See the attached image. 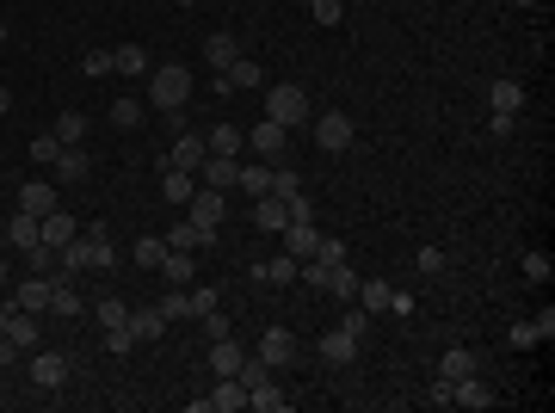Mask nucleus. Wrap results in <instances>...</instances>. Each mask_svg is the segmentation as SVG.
I'll return each mask as SVG.
<instances>
[{
  "label": "nucleus",
  "instance_id": "nucleus-13",
  "mask_svg": "<svg viewBox=\"0 0 555 413\" xmlns=\"http://www.w3.org/2000/svg\"><path fill=\"white\" fill-rule=\"evenodd\" d=\"M222 74H229V87H235V93H259V87H266V69H259L253 56H235Z\"/></svg>",
  "mask_w": 555,
  "mask_h": 413
},
{
  "label": "nucleus",
  "instance_id": "nucleus-7",
  "mask_svg": "<svg viewBox=\"0 0 555 413\" xmlns=\"http://www.w3.org/2000/svg\"><path fill=\"white\" fill-rule=\"evenodd\" d=\"M130 333H136V345H155L161 333H167V314H161V303H142V309H130Z\"/></svg>",
  "mask_w": 555,
  "mask_h": 413
},
{
  "label": "nucleus",
  "instance_id": "nucleus-23",
  "mask_svg": "<svg viewBox=\"0 0 555 413\" xmlns=\"http://www.w3.org/2000/svg\"><path fill=\"white\" fill-rule=\"evenodd\" d=\"M235 167H241V161H229V155H204V185L210 192H229V185H235Z\"/></svg>",
  "mask_w": 555,
  "mask_h": 413
},
{
  "label": "nucleus",
  "instance_id": "nucleus-43",
  "mask_svg": "<svg viewBox=\"0 0 555 413\" xmlns=\"http://www.w3.org/2000/svg\"><path fill=\"white\" fill-rule=\"evenodd\" d=\"M80 69L93 74V80H105V74L118 69V56H111V50H87V56H80Z\"/></svg>",
  "mask_w": 555,
  "mask_h": 413
},
{
  "label": "nucleus",
  "instance_id": "nucleus-11",
  "mask_svg": "<svg viewBox=\"0 0 555 413\" xmlns=\"http://www.w3.org/2000/svg\"><path fill=\"white\" fill-rule=\"evenodd\" d=\"M482 371V358L469 352V345H451L445 358H438V382H456V377H475Z\"/></svg>",
  "mask_w": 555,
  "mask_h": 413
},
{
  "label": "nucleus",
  "instance_id": "nucleus-26",
  "mask_svg": "<svg viewBox=\"0 0 555 413\" xmlns=\"http://www.w3.org/2000/svg\"><path fill=\"white\" fill-rule=\"evenodd\" d=\"M192 222H204V229H222V192H192Z\"/></svg>",
  "mask_w": 555,
  "mask_h": 413
},
{
  "label": "nucleus",
  "instance_id": "nucleus-36",
  "mask_svg": "<svg viewBox=\"0 0 555 413\" xmlns=\"http://www.w3.org/2000/svg\"><path fill=\"white\" fill-rule=\"evenodd\" d=\"M253 277H259V284H296V259H290V253H278V259H266Z\"/></svg>",
  "mask_w": 555,
  "mask_h": 413
},
{
  "label": "nucleus",
  "instance_id": "nucleus-35",
  "mask_svg": "<svg viewBox=\"0 0 555 413\" xmlns=\"http://www.w3.org/2000/svg\"><path fill=\"white\" fill-rule=\"evenodd\" d=\"M6 340L19 345V352H25V345H37V340H43V327H37V314H13V321H6Z\"/></svg>",
  "mask_w": 555,
  "mask_h": 413
},
{
  "label": "nucleus",
  "instance_id": "nucleus-48",
  "mask_svg": "<svg viewBox=\"0 0 555 413\" xmlns=\"http://www.w3.org/2000/svg\"><path fill=\"white\" fill-rule=\"evenodd\" d=\"M124 321H130V309L118 296H99V327H124Z\"/></svg>",
  "mask_w": 555,
  "mask_h": 413
},
{
  "label": "nucleus",
  "instance_id": "nucleus-20",
  "mask_svg": "<svg viewBox=\"0 0 555 413\" xmlns=\"http://www.w3.org/2000/svg\"><path fill=\"white\" fill-rule=\"evenodd\" d=\"M235 56H241V43H235V37H229V32H210V37H204V62H210V69H216V74L229 69Z\"/></svg>",
  "mask_w": 555,
  "mask_h": 413
},
{
  "label": "nucleus",
  "instance_id": "nucleus-53",
  "mask_svg": "<svg viewBox=\"0 0 555 413\" xmlns=\"http://www.w3.org/2000/svg\"><path fill=\"white\" fill-rule=\"evenodd\" d=\"M513 124H519V111H494V117H487L494 136H513Z\"/></svg>",
  "mask_w": 555,
  "mask_h": 413
},
{
  "label": "nucleus",
  "instance_id": "nucleus-16",
  "mask_svg": "<svg viewBox=\"0 0 555 413\" xmlns=\"http://www.w3.org/2000/svg\"><path fill=\"white\" fill-rule=\"evenodd\" d=\"M253 222H259L266 235H284V229H290V210H284V198H272V192H266V198L253 204Z\"/></svg>",
  "mask_w": 555,
  "mask_h": 413
},
{
  "label": "nucleus",
  "instance_id": "nucleus-42",
  "mask_svg": "<svg viewBox=\"0 0 555 413\" xmlns=\"http://www.w3.org/2000/svg\"><path fill=\"white\" fill-rule=\"evenodd\" d=\"M25 155H32L37 167H56V155H62V142H56V136H50V130H43V136H37L32 148H25Z\"/></svg>",
  "mask_w": 555,
  "mask_h": 413
},
{
  "label": "nucleus",
  "instance_id": "nucleus-10",
  "mask_svg": "<svg viewBox=\"0 0 555 413\" xmlns=\"http://www.w3.org/2000/svg\"><path fill=\"white\" fill-rule=\"evenodd\" d=\"M80 229H74V216H62V210H50V216H37V241L43 247H69Z\"/></svg>",
  "mask_w": 555,
  "mask_h": 413
},
{
  "label": "nucleus",
  "instance_id": "nucleus-29",
  "mask_svg": "<svg viewBox=\"0 0 555 413\" xmlns=\"http://www.w3.org/2000/svg\"><path fill=\"white\" fill-rule=\"evenodd\" d=\"M87 241V272H105L111 259H118V247H111V235L105 229H93V235H80Z\"/></svg>",
  "mask_w": 555,
  "mask_h": 413
},
{
  "label": "nucleus",
  "instance_id": "nucleus-51",
  "mask_svg": "<svg viewBox=\"0 0 555 413\" xmlns=\"http://www.w3.org/2000/svg\"><path fill=\"white\" fill-rule=\"evenodd\" d=\"M506 345H513V352H531V345H537V327H531V321H519V327L506 333Z\"/></svg>",
  "mask_w": 555,
  "mask_h": 413
},
{
  "label": "nucleus",
  "instance_id": "nucleus-38",
  "mask_svg": "<svg viewBox=\"0 0 555 413\" xmlns=\"http://www.w3.org/2000/svg\"><path fill=\"white\" fill-rule=\"evenodd\" d=\"M247 408H259V413H284V408H290V395H284L278 382H266V389H253V395H247Z\"/></svg>",
  "mask_w": 555,
  "mask_h": 413
},
{
  "label": "nucleus",
  "instance_id": "nucleus-57",
  "mask_svg": "<svg viewBox=\"0 0 555 413\" xmlns=\"http://www.w3.org/2000/svg\"><path fill=\"white\" fill-rule=\"evenodd\" d=\"M13 314H19V309H13V296H0V333H6V321H13Z\"/></svg>",
  "mask_w": 555,
  "mask_h": 413
},
{
  "label": "nucleus",
  "instance_id": "nucleus-32",
  "mask_svg": "<svg viewBox=\"0 0 555 413\" xmlns=\"http://www.w3.org/2000/svg\"><path fill=\"white\" fill-rule=\"evenodd\" d=\"M50 309L62 314V321H74V314L87 309V303H80V296H74V284H69V277H56V284H50Z\"/></svg>",
  "mask_w": 555,
  "mask_h": 413
},
{
  "label": "nucleus",
  "instance_id": "nucleus-47",
  "mask_svg": "<svg viewBox=\"0 0 555 413\" xmlns=\"http://www.w3.org/2000/svg\"><path fill=\"white\" fill-rule=\"evenodd\" d=\"M550 272H555L550 253H524V277H531V284H550Z\"/></svg>",
  "mask_w": 555,
  "mask_h": 413
},
{
  "label": "nucleus",
  "instance_id": "nucleus-15",
  "mask_svg": "<svg viewBox=\"0 0 555 413\" xmlns=\"http://www.w3.org/2000/svg\"><path fill=\"white\" fill-rule=\"evenodd\" d=\"M235 185H241L247 198H266V192H272V167H266V161H241V167H235Z\"/></svg>",
  "mask_w": 555,
  "mask_h": 413
},
{
  "label": "nucleus",
  "instance_id": "nucleus-31",
  "mask_svg": "<svg viewBox=\"0 0 555 413\" xmlns=\"http://www.w3.org/2000/svg\"><path fill=\"white\" fill-rule=\"evenodd\" d=\"M130 259H136L142 272H161V259H167V241H161V235H142V241L130 247Z\"/></svg>",
  "mask_w": 555,
  "mask_h": 413
},
{
  "label": "nucleus",
  "instance_id": "nucleus-39",
  "mask_svg": "<svg viewBox=\"0 0 555 413\" xmlns=\"http://www.w3.org/2000/svg\"><path fill=\"white\" fill-rule=\"evenodd\" d=\"M185 296H192V321H204L210 309H222V290H216V284H198V290H185Z\"/></svg>",
  "mask_w": 555,
  "mask_h": 413
},
{
  "label": "nucleus",
  "instance_id": "nucleus-28",
  "mask_svg": "<svg viewBox=\"0 0 555 413\" xmlns=\"http://www.w3.org/2000/svg\"><path fill=\"white\" fill-rule=\"evenodd\" d=\"M50 136L62 142V148H80V142H87V111H62V117H56V130H50Z\"/></svg>",
  "mask_w": 555,
  "mask_h": 413
},
{
  "label": "nucleus",
  "instance_id": "nucleus-2",
  "mask_svg": "<svg viewBox=\"0 0 555 413\" xmlns=\"http://www.w3.org/2000/svg\"><path fill=\"white\" fill-rule=\"evenodd\" d=\"M266 117L284 124V130L309 124V93H303V87H272V93H266Z\"/></svg>",
  "mask_w": 555,
  "mask_h": 413
},
{
  "label": "nucleus",
  "instance_id": "nucleus-54",
  "mask_svg": "<svg viewBox=\"0 0 555 413\" xmlns=\"http://www.w3.org/2000/svg\"><path fill=\"white\" fill-rule=\"evenodd\" d=\"M531 327H537V345H550V340H555V309H543Z\"/></svg>",
  "mask_w": 555,
  "mask_h": 413
},
{
  "label": "nucleus",
  "instance_id": "nucleus-21",
  "mask_svg": "<svg viewBox=\"0 0 555 413\" xmlns=\"http://www.w3.org/2000/svg\"><path fill=\"white\" fill-rule=\"evenodd\" d=\"M13 309H19V314H43V309H50V277H32V284H19Z\"/></svg>",
  "mask_w": 555,
  "mask_h": 413
},
{
  "label": "nucleus",
  "instance_id": "nucleus-9",
  "mask_svg": "<svg viewBox=\"0 0 555 413\" xmlns=\"http://www.w3.org/2000/svg\"><path fill=\"white\" fill-rule=\"evenodd\" d=\"M32 382L37 389H62V382H69V358H62V352H37L32 358Z\"/></svg>",
  "mask_w": 555,
  "mask_h": 413
},
{
  "label": "nucleus",
  "instance_id": "nucleus-33",
  "mask_svg": "<svg viewBox=\"0 0 555 413\" xmlns=\"http://www.w3.org/2000/svg\"><path fill=\"white\" fill-rule=\"evenodd\" d=\"M87 167H93V161H87L80 148H62V155H56V179H62V185H80Z\"/></svg>",
  "mask_w": 555,
  "mask_h": 413
},
{
  "label": "nucleus",
  "instance_id": "nucleus-44",
  "mask_svg": "<svg viewBox=\"0 0 555 413\" xmlns=\"http://www.w3.org/2000/svg\"><path fill=\"white\" fill-rule=\"evenodd\" d=\"M340 327H346L352 340H364V333H371V309H364V303H346V321H340Z\"/></svg>",
  "mask_w": 555,
  "mask_h": 413
},
{
  "label": "nucleus",
  "instance_id": "nucleus-45",
  "mask_svg": "<svg viewBox=\"0 0 555 413\" xmlns=\"http://www.w3.org/2000/svg\"><path fill=\"white\" fill-rule=\"evenodd\" d=\"M309 13H315V25H340V19H346V0H309Z\"/></svg>",
  "mask_w": 555,
  "mask_h": 413
},
{
  "label": "nucleus",
  "instance_id": "nucleus-46",
  "mask_svg": "<svg viewBox=\"0 0 555 413\" xmlns=\"http://www.w3.org/2000/svg\"><path fill=\"white\" fill-rule=\"evenodd\" d=\"M105 352H118V358H124V352H136V333H130V321H124V327H105Z\"/></svg>",
  "mask_w": 555,
  "mask_h": 413
},
{
  "label": "nucleus",
  "instance_id": "nucleus-55",
  "mask_svg": "<svg viewBox=\"0 0 555 413\" xmlns=\"http://www.w3.org/2000/svg\"><path fill=\"white\" fill-rule=\"evenodd\" d=\"M419 272H445V253H438V247H419Z\"/></svg>",
  "mask_w": 555,
  "mask_h": 413
},
{
  "label": "nucleus",
  "instance_id": "nucleus-30",
  "mask_svg": "<svg viewBox=\"0 0 555 413\" xmlns=\"http://www.w3.org/2000/svg\"><path fill=\"white\" fill-rule=\"evenodd\" d=\"M235 377L247 382V395H253V389H266V382H278V371L272 364H266V358H259V352H247L241 358V371H235Z\"/></svg>",
  "mask_w": 555,
  "mask_h": 413
},
{
  "label": "nucleus",
  "instance_id": "nucleus-3",
  "mask_svg": "<svg viewBox=\"0 0 555 413\" xmlns=\"http://www.w3.org/2000/svg\"><path fill=\"white\" fill-rule=\"evenodd\" d=\"M247 148H253V155H259L266 167H278V161H284V148H290V130L266 117V124H253V136H247Z\"/></svg>",
  "mask_w": 555,
  "mask_h": 413
},
{
  "label": "nucleus",
  "instance_id": "nucleus-50",
  "mask_svg": "<svg viewBox=\"0 0 555 413\" xmlns=\"http://www.w3.org/2000/svg\"><path fill=\"white\" fill-rule=\"evenodd\" d=\"M315 259H321V266H340V259H346V241H334V235H321V247H315Z\"/></svg>",
  "mask_w": 555,
  "mask_h": 413
},
{
  "label": "nucleus",
  "instance_id": "nucleus-24",
  "mask_svg": "<svg viewBox=\"0 0 555 413\" xmlns=\"http://www.w3.org/2000/svg\"><path fill=\"white\" fill-rule=\"evenodd\" d=\"M315 352H321L327 364H352V358H358V340H352L346 327H334V333H327V340L315 345Z\"/></svg>",
  "mask_w": 555,
  "mask_h": 413
},
{
  "label": "nucleus",
  "instance_id": "nucleus-37",
  "mask_svg": "<svg viewBox=\"0 0 555 413\" xmlns=\"http://www.w3.org/2000/svg\"><path fill=\"white\" fill-rule=\"evenodd\" d=\"M6 241H13V247H25V253H32V247H37V216H25V210H19V216L6 222Z\"/></svg>",
  "mask_w": 555,
  "mask_h": 413
},
{
  "label": "nucleus",
  "instance_id": "nucleus-59",
  "mask_svg": "<svg viewBox=\"0 0 555 413\" xmlns=\"http://www.w3.org/2000/svg\"><path fill=\"white\" fill-rule=\"evenodd\" d=\"M0 290H6V253H0Z\"/></svg>",
  "mask_w": 555,
  "mask_h": 413
},
{
  "label": "nucleus",
  "instance_id": "nucleus-52",
  "mask_svg": "<svg viewBox=\"0 0 555 413\" xmlns=\"http://www.w3.org/2000/svg\"><path fill=\"white\" fill-rule=\"evenodd\" d=\"M204 340H229V314H222V309L204 314Z\"/></svg>",
  "mask_w": 555,
  "mask_h": 413
},
{
  "label": "nucleus",
  "instance_id": "nucleus-49",
  "mask_svg": "<svg viewBox=\"0 0 555 413\" xmlns=\"http://www.w3.org/2000/svg\"><path fill=\"white\" fill-rule=\"evenodd\" d=\"M161 314H167V321H185V314H192V296H185V290L161 296Z\"/></svg>",
  "mask_w": 555,
  "mask_h": 413
},
{
  "label": "nucleus",
  "instance_id": "nucleus-62",
  "mask_svg": "<svg viewBox=\"0 0 555 413\" xmlns=\"http://www.w3.org/2000/svg\"><path fill=\"white\" fill-rule=\"evenodd\" d=\"M179 6H192V0H179Z\"/></svg>",
  "mask_w": 555,
  "mask_h": 413
},
{
  "label": "nucleus",
  "instance_id": "nucleus-8",
  "mask_svg": "<svg viewBox=\"0 0 555 413\" xmlns=\"http://www.w3.org/2000/svg\"><path fill=\"white\" fill-rule=\"evenodd\" d=\"M204 401H210V413H241L247 408V382L241 377H216V389H210Z\"/></svg>",
  "mask_w": 555,
  "mask_h": 413
},
{
  "label": "nucleus",
  "instance_id": "nucleus-56",
  "mask_svg": "<svg viewBox=\"0 0 555 413\" xmlns=\"http://www.w3.org/2000/svg\"><path fill=\"white\" fill-rule=\"evenodd\" d=\"M13 358H19V345H13L6 333H0V371H13Z\"/></svg>",
  "mask_w": 555,
  "mask_h": 413
},
{
  "label": "nucleus",
  "instance_id": "nucleus-60",
  "mask_svg": "<svg viewBox=\"0 0 555 413\" xmlns=\"http://www.w3.org/2000/svg\"><path fill=\"white\" fill-rule=\"evenodd\" d=\"M0 43H6V19H0Z\"/></svg>",
  "mask_w": 555,
  "mask_h": 413
},
{
  "label": "nucleus",
  "instance_id": "nucleus-41",
  "mask_svg": "<svg viewBox=\"0 0 555 413\" xmlns=\"http://www.w3.org/2000/svg\"><path fill=\"white\" fill-rule=\"evenodd\" d=\"M111 124H118V130H136L142 124V99H111Z\"/></svg>",
  "mask_w": 555,
  "mask_h": 413
},
{
  "label": "nucleus",
  "instance_id": "nucleus-18",
  "mask_svg": "<svg viewBox=\"0 0 555 413\" xmlns=\"http://www.w3.org/2000/svg\"><path fill=\"white\" fill-rule=\"evenodd\" d=\"M321 290H327V296H340V303H352V296H358V272L340 259V266H327V272H321Z\"/></svg>",
  "mask_w": 555,
  "mask_h": 413
},
{
  "label": "nucleus",
  "instance_id": "nucleus-58",
  "mask_svg": "<svg viewBox=\"0 0 555 413\" xmlns=\"http://www.w3.org/2000/svg\"><path fill=\"white\" fill-rule=\"evenodd\" d=\"M6 111H13V93H6V87H0V117H6Z\"/></svg>",
  "mask_w": 555,
  "mask_h": 413
},
{
  "label": "nucleus",
  "instance_id": "nucleus-40",
  "mask_svg": "<svg viewBox=\"0 0 555 413\" xmlns=\"http://www.w3.org/2000/svg\"><path fill=\"white\" fill-rule=\"evenodd\" d=\"M111 56H118V74H148V50H136V43H118Z\"/></svg>",
  "mask_w": 555,
  "mask_h": 413
},
{
  "label": "nucleus",
  "instance_id": "nucleus-14",
  "mask_svg": "<svg viewBox=\"0 0 555 413\" xmlns=\"http://www.w3.org/2000/svg\"><path fill=\"white\" fill-rule=\"evenodd\" d=\"M161 277H167L174 290H192V277H198V259H192V253H179V247H167V259H161Z\"/></svg>",
  "mask_w": 555,
  "mask_h": 413
},
{
  "label": "nucleus",
  "instance_id": "nucleus-22",
  "mask_svg": "<svg viewBox=\"0 0 555 413\" xmlns=\"http://www.w3.org/2000/svg\"><path fill=\"white\" fill-rule=\"evenodd\" d=\"M204 148H210V155H229V161H241L247 136H241V130H235V124H216V130H210V136H204Z\"/></svg>",
  "mask_w": 555,
  "mask_h": 413
},
{
  "label": "nucleus",
  "instance_id": "nucleus-6",
  "mask_svg": "<svg viewBox=\"0 0 555 413\" xmlns=\"http://www.w3.org/2000/svg\"><path fill=\"white\" fill-rule=\"evenodd\" d=\"M259 358H266L272 371H284V364L296 358V333H290V327H266V340H259Z\"/></svg>",
  "mask_w": 555,
  "mask_h": 413
},
{
  "label": "nucleus",
  "instance_id": "nucleus-4",
  "mask_svg": "<svg viewBox=\"0 0 555 413\" xmlns=\"http://www.w3.org/2000/svg\"><path fill=\"white\" fill-rule=\"evenodd\" d=\"M315 142H321L327 155H346L352 148V117L346 111H321V117H315Z\"/></svg>",
  "mask_w": 555,
  "mask_h": 413
},
{
  "label": "nucleus",
  "instance_id": "nucleus-25",
  "mask_svg": "<svg viewBox=\"0 0 555 413\" xmlns=\"http://www.w3.org/2000/svg\"><path fill=\"white\" fill-rule=\"evenodd\" d=\"M19 210H25V216H50V210H56V192H50L43 179H32V185H19Z\"/></svg>",
  "mask_w": 555,
  "mask_h": 413
},
{
  "label": "nucleus",
  "instance_id": "nucleus-19",
  "mask_svg": "<svg viewBox=\"0 0 555 413\" xmlns=\"http://www.w3.org/2000/svg\"><path fill=\"white\" fill-rule=\"evenodd\" d=\"M241 358H247V345H235V340H210V371H216V377H235V371H241Z\"/></svg>",
  "mask_w": 555,
  "mask_h": 413
},
{
  "label": "nucleus",
  "instance_id": "nucleus-34",
  "mask_svg": "<svg viewBox=\"0 0 555 413\" xmlns=\"http://www.w3.org/2000/svg\"><path fill=\"white\" fill-rule=\"evenodd\" d=\"M487 105H494V111H519L524 87H519V80H494V87H487Z\"/></svg>",
  "mask_w": 555,
  "mask_h": 413
},
{
  "label": "nucleus",
  "instance_id": "nucleus-5",
  "mask_svg": "<svg viewBox=\"0 0 555 413\" xmlns=\"http://www.w3.org/2000/svg\"><path fill=\"white\" fill-rule=\"evenodd\" d=\"M204 155H210V148H204V136H198V130H179V136H174V148H167V167H179V173H198V167H204Z\"/></svg>",
  "mask_w": 555,
  "mask_h": 413
},
{
  "label": "nucleus",
  "instance_id": "nucleus-1",
  "mask_svg": "<svg viewBox=\"0 0 555 413\" xmlns=\"http://www.w3.org/2000/svg\"><path fill=\"white\" fill-rule=\"evenodd\" d=\"M192 87H198V80H192V69H179V62L148 74V99L161 105V111H185V105H192Z\"/></svg>",
  "mask_w": 555,
  "mask_h": 413
},
{
  "label": "nucleus",
  "instance_id": "nucleus-12",
  "mask_svg": "<svg viewBox=\"0 0 555 413\" xmlns=\"http://www.w3.org/2000/svg\"><path fill=\"white\" fill-rule=\"evenodd\" d=\"M315 247H321V229H315V222H290V229H284V253H290V259H315Z\"/></svg>",
  "mask_w": 555,
  "mask_h": 413
},
{
  "label": "nucleus",
  "instance_id": "nucleus-61",
  "mask_svg": "<svg viewBox=\"0 0 555 413\" xmlns=\"http://www.w3.org/2000/svg\"><path fill=\"white\" fill-rule=\"evenodd\" d=\"M513 6H537V0H513Z\"/></svg>",
  "mask_w": 555,
  "mask_h": 413
},
{
  "label": "nucleus",
  "instance_id": "nucleus-27",
  "mask_svg": "<svg viewBox=\"0 0 555 413\" xmlns=\"http://www.w3.org/2000/svg\"><path fill=\"white\" fill-rule=\"evenodd\" d=\"M192 192H198V173H179V167L161 173V198H174V204H192Z\"/></svg>",
  "mask_w": 555,
  "mask_h": 413
},
{
  "label": "nucleus",
  "instance_id": "nucleus-17",
  "mask_svg": "<svg viewBox=\"0 0 555 413\" xmlns=\"http://www.w3.org/2000/svg\"><path fill=\"white\" fill-rule=\"evenodd\" d=\"M451 401H456V408H494V389H487L482 377H456L451 382Z\"/></svg>",
  "mask_w": 555,
  "mask_h": 413
}]
</instances>
